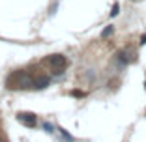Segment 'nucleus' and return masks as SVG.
Masks as SVG:
<instances>
[{"label":"nucleus","instance_id":"f257e3e1","mask_svg":"<svg viewBox=\"0 0 146 142\" xmlns=\"http://www.w3.org/2000/svg\"><path fill=\"white\" fill-rule=\"evenodd\" d=\"M32 77H34V75H30L28 71H25V69L13 71V73L8 77V81H6V86H8L9 90H23V88H28V86H32Z\"/></svg>","mask_w":146,"mask_h":142},{"label":"nucleus","instance_id":"f03ea898","mask_svg":"<svg viewBox=\"0 0 146 142\" xmlns=\"http://www.w3.org/2000/svg\"><path fill=\"white\" fill-rule=\"evenodd\" d=\"M47 62H49V65L52 67V73H54V75L64 73L66 65H68V62H66V58L62 54H52V56H49Z\"/></svg>","mask_w":146,"mask_h":142},{"label":"nucleus","instance_id":"7ed1b4c3","mask_svg":"<svg viewBox=\"0 0 146 142\" xmlns=\"http://www.w3.org/2000/svg\"><path fill=\"white\" fill-rule=\"evenodd\" d=\"M49 82H51V79H49L47 75H34V77H32V88L41 90V88L49 86Z\"/></svg>","mask_w":146,"mask_h":142},{"label":"nucleus","instance_id":"20e7f679","mask_svg":"<svg viewBox=\"0 0 146 142\" xmlns=\"http://www.w3.org/2000/svg\"><path fill=\"white\" fill-rule=\"evenodd\" d=\"M19 122H23L25 125H28V127H34L36 122H38V118H36V114H32V112H19L17 114Z\"/></svg>","mask_w":146,"mask_h":142},{"label":"nucleus","instance_id":"39448f33","mask_svg":"<svg viewBox=\"0 0 146 142\" xmlns=\"http://www.w3.org/2000/svg\"><path fill=\"white\" fill-rule=\"evenodd\" d=\"M116 60L120 62L122 65H125V64H131V62L135 60V54H131L129 51H118V54H116Z\"/></svg>","mask_w":146,"mask_h":142},{"label":"nucleus","instance_id":"423d86ee","mask_svg":"<svg viewBox=\"0 0 146 142\" xmlns=\"http://www.w3.org/2000/svg\"><path fill=\"white\" fill-rule=\"evenodd\" d=\"M118 13H120V6L114 4V6H112V11H111V17H116Z\"/></svg>","mask_w":146,"mask_h":142},{"label":"nucleus","instance_id":"0eeeda50","mask_svg":"<svg viewBox=\"0 0 146 142\" xmlns=\"http://www.w3.org/2000/svg\"><path fill=\"white\" fill-rule=\"evenodd\" d=\"M112 30H114L112 26H107V28L103 30V38H107V36H111V34H112Z\"/></svg>","mask_w":146,"mask_h":142},{"label":"nucleus","instance_id":"6e6552de","mask_svg":"<svg viewBox=\"0 0 146 142\" xmlns=\"http://www.w3.org/2000/svg\"><path fill=\"white\" fill-rule=\"evenodd\" d=\"M43 127H45L49 133H52V125H51V124H43Z\"/></svg>","mask_w":146,"mask_h":142},{"label":"nucleus","instance_id":"1a4fd4ad","mask_svg":"<svg viewBox=\"0 0 146 142\" xmlns=\"http://www.w3.org/2000/svg\"><path fill=\"white\" fill-rule=\"evenodd\" d=\"M141 43H146V36H142V41H141Z\"/></svg>","mask_w":146,"mask_h":142}]
</instances>
